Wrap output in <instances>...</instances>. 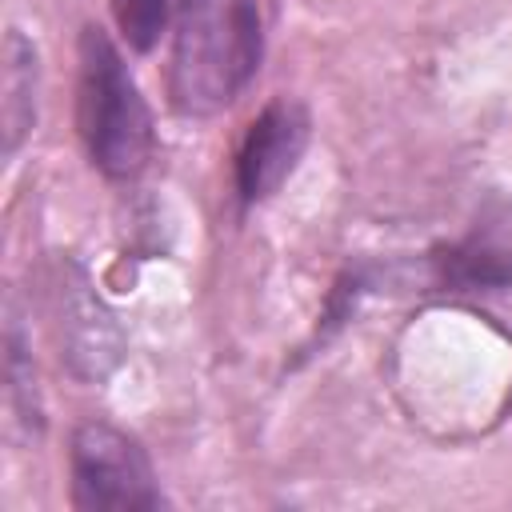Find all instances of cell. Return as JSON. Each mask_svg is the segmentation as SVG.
Segmentation results:
<instances>
[{"label":"cell","mask_w":512,"mask_h":512,"mask_svg":"<svg viewBox=\"0 0 512 512\" xmlns=\"http://www.w3.org/2000/svg\"><path fill=\"white\" fill-rule=\"evenodd\" d=\"M264 56L260 0H180L172 16L168 96L184 116L228 108Z\"/></svg>","instance_id":"obj_1"},{"label":"cell","mask_w":512,"mask_h":512,"mask_svg":"<svg viewBox=\"0 0 512 512\" xmlns=\"http://www.w3.org/2000/svg\"><path fill=\"white\" fill-rule=\"evenodd\" d=\"M76 132L92 168H100L108 180H136L156 148L152 108L116 40L96 24H84L80 32Z\"/></svg>","instance_id":"obj_2"},{"label":"cell","mask_w":512,"mask_h":512,"mask_svg":"<svg viewBox=\"0 0 512 512\" xmlns=\"http://www.w3.org/2000/svg\"><path fill=\"white\" fill-rule=\"evenodd\" d=\"M72 508L80 512H144L160 508L156 468L136 436L108 420H84L68 440Z\"/></svg>","instance_id":"obj_3"},{"label":"cell","mask_w":512,"mask_h":512,"mask_svg":"<svg viewBox=\"0 0 512 512\" xmlns=\"http://www.w3.org/2000/svg\"><path fill=\"white\" fill-rule=\"evenodd\" d=\"M56 336H60V356L76 380H88V384L104 380L124 360V332L76 260L60 264Z\"/></svg>","instance_id":"obj_4"},{"label":"cell","mask_w":512,"mask_h":512,"mask_svg":"<svg viewBox=\"0 0 512 512\" xmlns=\"http://www.w3.org/2000/svg\"><path fill=\"white\" fill-rule=\"evenodd\" d=\"M308 136H312V120L300 100L276 96L256 112V120L248 124L236 148V196L244 208L264 204L268 196L280 192V184L300 164Z\"/></svg>","instance_id":"obj_5"},{"label":"cell","mask_w":512,"mask_h":512,"mask_svg":"<svg viewBox=\"0 0 512 512\" xmlns=\"http://www.w3.org/2000/svg\"><path fill=\"white\" fill-rule=\"evenodd\" d=\"M444 292H504L512 288V200L488 196L468 232L432 252Z\"/></svg>","instance_id":"obj_6"},{"label":"cell","mask_w":512,"mask_h":512,"mask_svg":"<svg viewBox=\"0 0 512 512\" xmlns=\"http://www.w3.org/2000/svg\"><path fill=\"white\" fill-rule=\"evenodd\" d=\"M36 92H40V56H36V44L20 28H8V36H4V100H0L4 156L8 160L32 136V124H36Z\"/></svg>","instance_id":"obj_7"},{"label":"cell","mask_w":512,"mask_h":512,"mask_svg":"<svg viewBox=\"0 0 512 512\" xmlns=\"http://www.w3.org/2000/svg\"><path fill=\"white\" fill-rule=\"evenodd\" d=\"M4 372H8V400L20 416V424L32 432L40 428L44 420V408H40V388H36V368H32V352H28V340H24V328H20V316L12 312L8 316V332H4Z\"/></svg>","instance_id":"obj_8"},{"label":"cell","mask_w":512,"mask_h":512,"mask_svg":"<svg viewBox=\"0 0 512 512\" xmlns=\"http://www.w3.org/2000/svg\"><path fill=\"white\" fill-rule=\"evenodd\" d=\"M108 8H112V20H116L120 36L136 52H148L172 28V16H176L180 0H108Z\"/></svg>","instance_id":"obj_9"},{"label":"cell","mask_w":512,"mask_h":512,"mask_svg":"<svg viewBox=\"0 0 512 512\" xmlns=\"http://www.w3.org/2000/svg\"><path fill=\"white\" fill-rule=\"evenodd\" d=\"M500 416H504V420L512 416V392H508V404H504V412H500Z\"/></svg>","instance_id":"obj_10"}]
</instances>
